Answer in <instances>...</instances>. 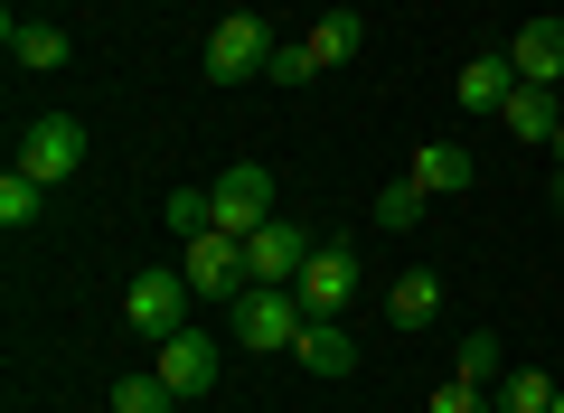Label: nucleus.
Masks as SVG:
<instances>
[{
	"label": "nucleus",
	"instance_id": "obj_1",
	"mask_svg": "<svg viewBox=\"0 0 564 413\" xmlns=\"http://www.w3.org/2000/svg\"><path fill=\"white\" fill-rule=\"evenodd\" d=\"M302 329H311V311H302V292H292V282H245V292H236V338H245L254 357L292 348Z\"/></svg>",
	"mask_w": 564,
	"mask_h": 413
},
{
	"label": "nucleus",
	"instance_id": "obj_2",
	"mask_svg": "<svg viewBox=\"0 0 564 413\" xmlns=\"http://www.w3.org/2000/svg\"><path fill=\"white\" fill-rule=\"evenodd\" d=\"M188 273H170V263H151V273H132V292H122V319H132L141 338H151V348H161V338H180L188 329Z\"/></svg>",
	"mask_w": 564,
	"mask_h": 413
},
{
	"label": "nucleus",
	"instance_id": "obj_3",
	"mask_svg": "<svg viewBox=\"0 0 564 413\" xmlns=\"http://www.w3.org/2000/svg\"><path fill=\"white\" fill-rule=\"evenodd\" d=\"M273 29L254 20V10H226L217 29H207V85H245V76H263L273 66Z\"/></svg>",
	"mask_w": 564,
	"mask_h": 413
},
{
	"label": "nucleus",
	"instance_id": "obj_4",
	"mask_svg": "<svg viewBox=\"0 0 564 413\" xmlns=\"http://www.w3.org/2000/svg\"><path fill=\"white\" fill-rule=\"evenodd\" d=\"M151 376H161L180 404H207V394H217V376H226V348H217L207 329H180V338H161V348H151Z\"/></svg>",
	"mask_w": 564,
	"mask_h": 413
},
{
	"label": "nucleus",
	"instance_id": "obj_5",
	"mask_svg": "<svg viewBox=\"0 0 564 413\" xmlns=\"http://www.w3.org/2000/svg\"><path fill=\"white\" fill-rule=\"evenodd\" d=\"M207 217H217V236H236V244H245L263 217H273V170H263V160H236V170L207 188Z\"/></svg>",
	"mask_w": 564,
	"mask_h": 413
},
{
	"label": "nucleus",
	"instance_id": "obj_6",
	"mask_svg": "<svg viewBox=\"0 0 564 413\" xmlns=\"http://www.w3.org/2000/svg\"><path fill=\"white\" fill-rule=\"evenodd\" d=\"M20 170L39 178V188L76 178V170H85V122H76V113H39V122L20 132Z\"/></svg>",
	"mask_w": 564,
	"mask_h": 413
},
{
	"label": "nucleus",
	"instance_id": "obj_7",
	"mask_svg": "<svg viewBox=\"0 0 564 413\" xmlns=\"http://www.w3.org/2000/svg\"><path fill=\"white\" fill-rule=\"evenodd\" d=\"M358 254H348V244H311V263H302V273H292V292H302V311L311 319H339L348 311V301H358Z\"/></svg>",
	"mask_w": 564,
	"mask_h": 413
},
{
	"label": "nucleus",
	"instance_id": "obj_8",
	"mask_svg": "<svg viewBox=\"0 0 564 413\" xmlns=\"http://www.w3.org/2000/svg\"><path fill=\"white\" fill-rule=\"evenodd\" d=\"M311 263V236L292 217H263L254 236H245V282H292Z\"/></svg>",
	"mask_w": 564,
	"mask_h": 413
},
{
	"label": "nucleus",
	"instance_id": "obj_9",
	"mask_svg": "<svg viewBox=\"0 0 564 413\" xmlns=\"http://www.w3.org/2000/svg\"><path fill=\"white\" fill-rule=\"evenodd\" d=\"M180 273H188V292H226V301H236V292H245V244L207 226V236H188Z\"/></svg>",
	"mask_w": 564,
	"mask_h": 413
},
{
	"label": "nucleus",
	"instance_id": "obj_10",
	"mask_svg": "<svg viewBox=\"0 0 564 413\" xmlns=\"http://www.w3.org/2000/svg\"><path fill=\"white\" fill-rule=\"evenodd\" d=\"M508 66H518V85H555L564 76V20H527L508 39Z\"/></svg>",
	"mask_w": 564,
	"mask_h": 413
},
{
	"label": "nucleus",
	"instance_id": "obj_11",
	"mask_svg": "<svg viewBox=\"0 0 564 413\" xmlns=\"http://www.w3.org/2000/svg\"><path fill=\"white\" fill-rule=\"evenodd\" d=\"M292 357H302L311 376H329V385H339V376H358V338H348L339 319H311V329L292 338Z\"/></svg>",
	"mask_w": 564,
	"mask_h": 413
},
{
	"label": "nucleus",
	"instance_id": "obj_12",
	"mask_svg": "<svg viewBox=\"0 0 564 413\" xmlns=\"http://www.w3.org/2000/svg\"><path fill=\"white\" fill-rule=\"evenodd\" d=\"M404 178H414L423 197H462V188H470V151H462V141H423Z\"/></svg>",
	"mask_w": 564,
	"mask_h": 413
},
{
	"label": "nucleus",
	"instance_id": "obj_13",
	"mask_svg": "<svg viewBox=\"0 0 564 413\" xmlns=\"http://www.w3.org/2000/svg\"><path fill=\"white\" fill-rule=\"evenodd\" d=\"M452 95H462V113H499V104L518 95V66H508V47H499V57H470Z\"/></svg>",
	"mask_w": 564,
	"mask_h": 413
},
{
	"label": "nucleus",
	"instance_id": "obj_14",
	"mask_svg": "<svg viewBox=\"0 0 564 413\" xmlns=\"http://www.w3.org/2000/svg\"><path fill=\"white\" fill-rule=\"evenodd\" d=\"M0 39H10V57H20L29 76L66 66V29H57V20H20V10H10V29H0Z\"/></svg>",
	"mask_w": 564,
	"mask_h": 413
},
{
	"label": "nucleus",
	"instance_id": "obj_15",
	"mask_svg": "<svg viewBox=\"0 0 564 413\" xmlns=\"http://www.w3.org/2000/svg\"><path fill=\"white\" fill-rule=\"evenodd\" d=\"M302 47H311L321 66H348V57L367 47V20H358V10H321V20L302 29Z\"/></svg>",
	"mask_w": 564,
	"mask_h": 413
},
{
	"label": "nucleus",
	"instance_id": "obj_16",
	"mask_svg": "<svg viewBox=\"0 0 564 413\" xmlns=\"http://www.w3.org/2000/svg\"><path fill=\"white\" fill-rule=\"evenodd\" d=\"M433 311H443V273H395L386 282V319L395 329H423Z\"/></svg>",
	"mask_w": 564,
	"mask_h": 413
},
{
	"label": "nucleus",
	"instance_id": "obj_17",
	"mask_svg": "<svg viewBox=\"0 0 564 413\" xmlns=\"http://www.w3.org/2000/svg\"><path fill=\"white\" fill-rule=\"evenodd\" d=\"M367 226H377V236H414L423 226V188L414 178H386V188L367 197Z\"/></svg>",
	"mask_w": 564,
	"mask_h": 413
},
{
	"label": "nucleus",
	"instance_id": "obj_18",
	"mask_svg": "<svg viewBox=\"0 0 564 413\" xmlns=\"http://www.w3.org/2000/svg\"><path fill=\"white\" fill-rule=\"evenodd\" d=\"M499 122H508V132H518V141H555V104H545V85H518V95H508L499 104Z\"/></svg>",
	"mask_w": 564,
	"mask_h": 413
},
{
	"label": "nucleus",
	"instance_id": "obj_19",
	"mask_svg": "<svg viewBox=\"0 0 564 413\" xmlns=\"http://www.w3.org/2000/svg\"><path fill=\"white\" fill-rule=\"evenodd\" d=\"M489 404H499V413H545V404H555V376H545V367H508L499 385H489Z\"/></svg>",
	"mask_w": 564,
	"mask_h": 413
},
{
	"label": "nucleus",
	"instance_id": "obj_20",
	"mask_svg": "<svg viewBox=\"0 0 564 413\" xmlns=\"http://www.w3.org/2000/svg\"><path fill=\"white\" fill-rule=\"evenodd\" d=\"M39 197H47V188L10 160V170H0V226H10V236H29V226H39Z\"/></svg>",
	"mask_w": 564,
	"mask_h": 413
},
{
	"label": "nucleus",
	"instance_id": "obj_21",
	"mask_svg": "<svg viewBox=\"0 0 564 413\" xmlns=\"http://www.w3.org/2000/svg\"><path fill=\"white\" fill-rule=\"evenodd\" d=\"M452 376H462V385H499V376H508L499 338H489V329H470V338H462V367H452Z\"/></svg>",
	"mask_w": 564,
	"mask_h": 413
},
{
	"label": "nucleus",
	"instance_id": "obj_22",
	"mask_svg": "<svg viewBox=\"0 0 564 413\" xmlns=\"http://www.w3.org/2000/svg\"><path fill=\"white\" fill-rule=\"evenodd\" d=\"M170 404H180V394H170L161 376H122L113 385V413H170Z\"/></svg>",
	"mask_w": 564,
	"mask_h": 413
},
{
	"label": "nucleus",
	"instance_id": "obj_23",
	"mask_svg": "<svg viewBox=\"0 0 564 413\" xmlns=\"http://www.w3.org/2000/svg\"><path fill=\"white\" fill-rule=\"evenodd\" d=\"M207 226H217V217H207V188H170V236H207Z\"/></svg>",
	"mask_w": 564,
	"mask_h": 413
},
{
	"label": "nucleus",
	"instance_id": "obj_24",
	"mask_svg": "<svg viewBox=\"0 0 564 413\" xmlns=\"http://www.w3.org/2000/svg\"><path fill=\"white\" fill-rule=\"evenodd\" d=\"M423 413H499V404H489V385H462V376H443Z\"/></svg>",
	"mask_w": 564,
	"mask_h": 413
},
{
	"label": "nucleus",
	"instance_id": "obj_25",
	"mask_svg": "<svg viewBox=\"0 0 564 413\" xmlns=\"http://www.w3.org/2000/svg\"><path fill=\"white\" fill-rule=\"evenodd\" d=\"M263 76H273V85H311V76H321V57L292 39V47H273V66H263Z\"/></svg>",
	"mask_w": 564,
	"mask_h": 413
},
{
	"label": "nucleus",
	"instance_id": "obj_26",
	"mask_svg": "<svg viewBox=\"0 0 564 413\" xmlns=\"http://www.w3.org/2000/svg\"><path fill=\"white\" fill-rule=\"evenodd\" d=\"M545 151H555V160H564V122H555V141H545Z\"/></svg>",
	"mask_w": 564,
	"mask_h": 413
},
{
	"label": "nucleus",
	"instance_id": "obj_27",
	"mask_svg": "<svg viewBox=\"0 0 564 413\" xmlns=\"http://www.w3.org/2000/svg\"><path fill=\"white\" fill-rule=\"evenodd\" d=\"M555 217H564V170H555Z\"/></svg>",
	"mask_w": 564,
	"mask_h": 413
},
{
	"label": "nucleus",
	"instance_id": "obj_28",
	"mask_svg": "<svg viewBox=\"0 0 564 413\" xmlns=\"http://www.w3.org/2000/svg\"><path fill=\"white\" fill-rule=\"evenodd\" d=\"M545 413H564V385H555V404H545Z\"/></svg>",
	"mask_w": 564,
	"mask_h": 413
}]
</instances>
